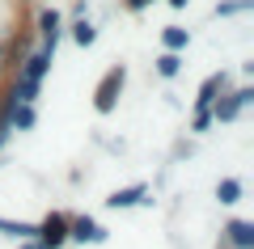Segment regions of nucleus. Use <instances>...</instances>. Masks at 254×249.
Listing matches in <instances>:
<instances>
[{
  "instance_id": "1",
  "label": "nucleus",
  "mask_w": 254,
  "mask_h": 249,
  "mask_svg": "<svg viewBox=\"0 0 254 249\" xmlns=\"http://www.w3.org/2000/svg\"><path fill=\"white\" fill-rule=\"evenodd\" d=\"M123 76H127L123 68H110V72H106V80H102V89H98V110H102V114L115 106V93L123 89Z\"/></svg>"
},
{
  "instance_id": "14",
  "label": "nucleus",
  "mask_w": 254,
  "mask_h": 249,
  "mask_svg": "<svg viewBox=\"0 0 254 249\" xmlns=\"http://www.w3.org/2000/svg\"><path fill=\"white\" fill-rule=\"evenodd\" d=\"M26 249H43V245H26Z\"/></svg>"
},
{
  "instance_id": "13",
  "label": "nucleus",
  "mask_w": 254,
  "mask_h": 249,
  "mask_svg": "<svg viewBox=\"0 0 254 249\" xmlns=\"http://www.w3.org/2000/svg\"><path fill=\"white\" fill-rule=\"evenodd\" d=\"M170 4H174V9H182V4H187V0H170Z\"/></svg>"
},
{
  "instance_id": "12",
  "label": "nucleus",
  "mask_w": 254,
  "mask_h": 249,
  "mask_svg": "<svg viewBox=\"0 0 254 249\" xmlns=\"http://www.w3.org/2000/svg\"><path fill=\"white\" fill-rule=\"evenodd\" d=\"M148 0H127V9H144Z\"/></svg>"
},
{
  "instance_id": "7",
  "label": "nucleus",
  "mask_w": 254,
  "mask_h": 249,
  "mask_svg": "<svg viewBox=\"0 0 254 249\" xmlns=\"http://www.w3.org/2000/svg\"><path fill=\"white\" fill-rule=\"evenodd\" d=\"M237 195H242V182H233V178H225V182L216 186V199H220V203H237Z\"/></svg>"
},
{
  "instance_id": "4",
  "label": "nucleus",
  "mask_w": 254,
  "mask_h": 249,
  "mask_svg": "<svg viewBox=\"0 0 254 249\" xmlns=\"http://www.w3.org/2000/svg\"><path fill=\"white\" fill-rule=\"evenodd\" d=\"M140 199H144V186H127V190H115V195L106 199V207H115V211H119V207H136Z\"/></svg>"
},
{
  "instance_id": "6",
  "label": "nucleus",
  "mask_w": 254,
  "mask_h": 249,
  "mask_svg": "<svg viewBox=\"0 0 254 249\" xmlns=\"http://www.w3.org/2000/svg\"><path fill=\"white\" fill-rule=\"evenodd\" d=\"M72 237H76V241H102L106 232H102L93 220H76V224H72Z\"/></svg>"
},
{
  "instance_id": "3",
  "label": "nucleus",
  "mask_w": 254,
  "mask_h": 249,
  "mask_svg": "<svg viewBox=\"0 0 254 249\" xmlns=\"http://www.w3.org/2000/svg\"><path fill=\"white\" fill-rule=\"evenodd\" d=\"M250 98H254L250 89H242V93H233V98H225V101L216 106V118H225V123H229V118H237V110H242Z\"/></svg>"
},
{
  "instance_id": "2",
  "label": "nucleus",
  "mask_w": 254,
  "mask_h": 249,
  "mask_svg": "<svg viewBox=\"0 0 254 249\" xmlns=\"http://www.w3.org/2000/svg\"><path fill=\"white\" fill-rule=\"evenodd\" d=\"M38 232H43V241H38V245H43V249H55L64 237H68V220H64V215H51Z\"/></svg>"
},
{
  "instance_id": "11",
  "label": "nucleus",
  "mask_w": 254,
  "mask_h": 249,
  "mask_svg": "<svg viewBox=\"0 0 254 249\" xmlns=\"http://www.w3.org/2000/svg\"><path fill=\"white\" fill-rule=\"evenodd\" d=\"M216 89H225V76H212L208 85H203V93H199V106H208V101H212V93H216Z\"/></svg>"
},
{
  "instance_id": "8",
  "label": "nucleus",
  "mask_w": 254,
  "mask_h": 249,
  "mask_svg": "<svg viewBox=\"0 0 254 249\" xmlns=\"http://www.w3.org/2000/svg\"><path fill=\"white\" fill-rule=\"evenodd\" d=\"M165 47H170V51H182V47H187V30L182 26H165Z\"/></svg>"
},
{
  "instance_id": "10",
  "label": "nucleus",
  "mask_w": 254,
  "mask_h": 249,
  "mask_svg": "<svg viewBox=\"0 0 254 249\" xmlns=\"http://www.w3.org/2000/svg\"><path fill=\"white\" fill-rule=\"evenodd\" d=\"M72 38H76V43H81V47H89L93 38H98V30H93L89 21H76V26H72Z\"/></svg>"
},
{
  "instance_id": "5",
  "label": "nucleus",
  "mask_w": 254,
  "mask_h": 249,
  "mask_svg": "<svg viewBox=\"0 0 254 249\" xmlns=\"http://www.w3.org/2000/svg\"><path fill=\"white\" fill-rule=\"evenodd\" d=\"M229 241H233L237 249H250V245H254V224L233 220V224H229Z\"/></svg>"
},
{
  "instance_id": "9",
  "label": "nucleus",
  "mask_w": 254,
  "mask_h": 249,
  "mask_svg": "<svg viewBox=\"0 0 254 249\" xmlns=\"http://www.w3.org/2000/svg\"><path fill=\"white\" fill-rule=\"evenodd\" d=\"M178 68H182V59L174 51H165L161 59H157V72H161V76H178Z\"/></svg>"
}]
</instances>
